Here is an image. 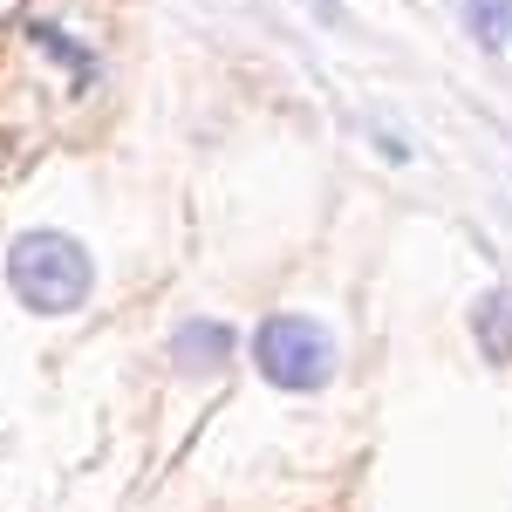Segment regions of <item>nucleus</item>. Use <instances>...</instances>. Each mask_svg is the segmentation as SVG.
<instances>
[{
  "mask_svg": "<svg viewBox=\"0 0 512 512\" xmlns=\"http://www.w3.org/2000/svg\"><path fill=\"white\" fill-rule=\"evenodd\" d=\"M472 335L485 349V362H512V287H492L472 308Z\"/></svg>",
  "mask_w": 512,
  "mask_h": 512,
  "instance_id": "20e7f679",
  "label": "nucleus"
},
{
  "mask_svg": "<svg viewBox=\"0 0 512 512\" xmlns=\"http://www.w3.org/2000/svg\"><path fill=\"white\" fill-rule=\"evenodd\" d=\"M465 28L485 55L512 48V0H465Z\"/></svg>",
  "mask_w": 512,
  "mask_h": 512,
  "instance_id": "39448f33",
  "label": "nucleus"
},
{
  "mask_svg": "<svg viewBox=\"0 0 512 512\" xmlns=\"http://www.w3.org/2000/svg\"><path fill=\"white\" fill-rule=\"evenodd\" d=\"M239 335L226 321H178L171 328V362L185 369V376H219L226 362H233Z\"/></svg>",
  "mask_w": 512,
  "mask_h": 512,
  "instance_id": "7ed1b4c3",
  "label": "nucleus"
},
{
  "mask_svg": "<svg viewBox=\"0 0 512 512\" xmlns=\"http://www.w3.org/2000/svg\"><path fill=\"white\" fill-rule=\"evenodd\" d=\"M7 287L28 315H76L89 301V287H96V260H89L82 239L35 226V233H21L7 246Z\"/></svg>",
  "mask_w": 512,
  "mask_h": 512,
  "instance_id": "f257e3e1",
  "label": "nucleus"
},
{
  "mask_svg": "<svg viewBox=\"0 0 512 512\" xmlns=\"http://www.w3.org/2000/svg\"><path fill=\"white\" fill-rule=\"evenodd\" d=\"M28 41H35V48H48V55H55L62 69H76V82H82V89L96 82V55H89L82 41H69L62 28H48V21H35V28H28Z\"/></svg>",
  "mask_w": 512,
  "mask_h": 512,
  "instance_id": "423d86ee",
  "label": "nucleus"
},
{
  "mask_svg": "<svg viewBox=\"0 0 512 512\" xmlns=\"http://www.w3.org/2000/svg\"><path fill=\"white\" fill-rule=\"evenodd\" d=\"M253 369H260L274 390L308 396L335 376V342H328V328L308 321V315H267L253 328Z\"/></svg>",
  "mask_w": 512,
  "mask_h": 512,
  "instance_id": "f03ea898",
  "label": "nucleus"
}]
</instances>
